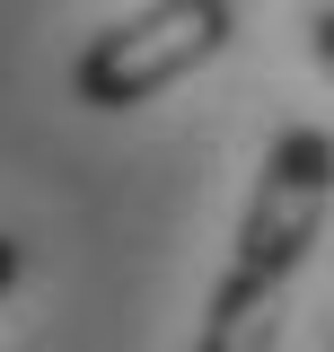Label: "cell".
<instances>
[{
	"instance_id": "5",
	"label": "cell",
	"mask_w": 334,
	"mask_h": 352,
	"mask_svg": "<svg viewBox=\"0 0 334 352\" xmlns=\"http://www.w3.org/2000/svg\"><path fill=\"white\" fill-rule=\"evenodd\" d=\"M18 282V238H0V291Z\"/></svg>"
},
{
	"instance_id": "3",
	"label": "cell",
	"mask_w": 334,
	"mask_h": 352,
	"mask_svg": "<svg viewBox=\"0 0 334 352\" xmlns=\"http://www.w3.org/2000/svg\"><path fill=\"white\" fill-rule=\"evenodd\" d=\"M282 300H291V282L229 264L211 308H203V344L194 352H282Z\"/></svg>"
},
{
	"instance_id": "2",
	"label": "cell",
	"mask_w": 334,
	"mask_h": 352,
	"mask_svg": "<svg viewBox=\"0 0 334 352\" xmlns=\"http://www.w3.org/2000/svg\"><path fill=\"white\" fill-rule=\"evenodd\" d=\"M334 212V132L317 124H291L273 150H264V176H255L247 194V220H238V273H273V282H291L308 247H317V229Z\"/></svg>"
},
{
	"instance_id": "1",
	"label": "cell",
	"mask_w": 334,
	"mask_h": 352,
	"mask_svg": "<svg viewBox=\"0 0 334 352\" xmlns=\"http://www.w3.org/2000/svg\"><path fill=\"white\" fill-rule=\"evenodd\" d=\"M229 27H238V9H229V0H150L141 18L106 27V36L80 53L71 88H80V106L124 115V106H141V97L176 88L194 62H211V53L229 44Z\"/></svg>"
},
{
	"instance_id": "4",
	"label": "cell",
	"mask_w": 334,
	"mask_h": 352,
	"mask_svg": "<svg viewBox=\"0 0 334 352\" xmlns=\"http://www.w3.org/2000/svg\"><path fill=\"white\" fill-rule=\"evenodd\" d=\"M308 44H317V62H326V80H334V9H317V27H308Z\"/></svg>"
}]
</instances>
